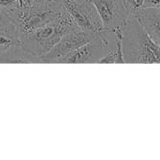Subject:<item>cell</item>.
<instances>
[{
	"mask_svg": "<svg viewBox=\"0 0 160 160\" xmlns=\"http://www.w3.org/2000/svg\"><path fill=\"white\" fill-rule=\"evenodd\" d=\"M122 50L125 64H159L160 44L130 15L122 26Z\"/></svg>",
	"mask_w": 160,
	"mask_h": 160,
	"instance_id": "cell-1",
	"label": "cell"
},
{
	"mask_svg": "<svg viewBox=\"0 0 160 160\" xmlns=\"http://www.w3.org/2000/svg\"><path fill=\"white\" fill-rule=\"evenodd\" d=\"M74 27H77V24L64 8L52 21L28 35L20 37L22 51L38 63L40 56L47 53L68 30Z\"/></svg>",
	"mask_w": 160,
	"mask_h": 160,
	"instance_id": "cell-2",
	"label": "cell"
},
{
	"mask_svg": "<svg viewBox=\"0 0 160 160\" xmlns=\"http://www.w3.org/2000/svg\"><path fill=\"white\" fill-rule=\"evenodd\" d=\"M115 47L114 32L103 29L96 33L88 42L64 57L59 64H98V61Z\"/></svg>",
	"mask_w": 160,
	"mask_h": 160,
	"instance_id": "cell-3",
	"label": "cell"
},
{
	"mask_svg": "<svg viewBox=\"0 0 160 160\" xmlns=\"http://www.w3.org/2000/svg\"><path fill=\"white\" fill-rule=\"evenodd\" d=\"M63 10L64 8L61 5L54 8L34 6L18 7L6 11L11 22L15 25L20 37H22L52 21Z\"/></svg>",
	"mask_w": 160,
	"mask_h": 160,
	"instance_id": "cell-4",
	"label": "cell"
},
{
	"mask_svg": "<svg viewBox=\"0 0 160 160\" xmlns=\"http://www.w3.org/2000/svg\"><path fill=\"white\" fill-rule=\"evenodd\" d=\"M62 5L83 32L95 35L103 30L100 17L91 0H62Z\"/></svg>",
	"mask_w": 160,
	"mask_h": 160,
	"instance_id": "cell-5",
	"label": "cell"
},
{
	"mask_svg": "<svg viewBox=\"0 0 160 160\" xmlns=\"http://www.w3.org/2000/svg\"><path fill=\"white\" fill-rule=\"evenodd\" d=\"M32 63L31 56L22 51L20 35L11 22L0 25V64Z\"/></svg>",
	"mask_w": 160,
	"mask_h": 160,
	"instance_id": "cell-6",
	"label": "cell"
},
{
	"mask_svg": "<svg viewBox=\"0 0 160 160\" xmlns=\"http://www.w3.org/2000/svg\"><path fill=\"white\" fill-rule=\"evenodd\" d=\"M93 36L94 35L83 32L78 26L74 27L68 30L47 53L40 56L38 60V63L59 64L60 61L68 54L88 42Z\"/></svg>",
	"mask_w": 160,
	"mask_h": 160,
	"instance_id": "cell-7",
	"label": "cell"
},
{
	"mask_svg": "<svg viewBox=\"0 0 160 160\" xmlns=\"http://www.w3.org/2000/svg\"><path fill=\"white\" fill-rule=\"evenodd\" d=\"M91 2L100 17L104 30L114 31L122 28L130 16L121 0H91Z\"/></svg>",
	"mask_w": 160,
	"mask_h": 160,
	"instance_id": "cell-8",
	"label": "cell"
},
{
	"mask_svg": "<svg viewBox=\"0 0 160 160\" xmlns=\"http://www.w3.org/2000/svg\"><path fill=\"white\" fill-rule=\"evenodd\" d=\"M132 15L148 36L160 44V8H141Z\"/></svg>",
	"mask_w": 160,
	"mask_h": 160,
	"instance_id": "cell-9",
	"label": "cell"
},
{
	"mask_svg": "<svg viewBox=\"0 0 160 160\" xmlns=\"http://www.w3.org/2000/svg\"><path fill=\"white\" fill-rule=\"evenodd\" d=\"M112 32H114L116 37V47L104 55L98 61V64H125L122 50V28L116 29Z\"/></svg>",
	"mask_w": 160,
	"mask_h": 160,
	"instance_id": "cell-10",
	"label": "cell"
},
{
	"mask_svg": "<svg viewBox=\"0 0 160 160\" xmlns=\"http://www.w3.org/2000/svg\"><path fill=\"white\" fill-rule=\"evenodd\" d=\"M29 6L40 8H54L62 5L60 0H26Z\"/></svg>",
	"mask_w": 160,
	"mask_h": 160,
	"instance_id": "cell-11",
	"label": "cell"
},
{
	"mask_svg": "<svg viewBox=\"0 0 160 160\" xmlns=\"http://www.w3.org/2000/svg\"><path fill=\"white\" fill-rule=\"evenodd\" d=\"M125 8L128 11L130 15L134 14L142 6L143 0H121Z\"/></svg>",
	"mask_w": 160,
	"mask_h": 160,
	"instance_id": "cell-12",
	"label": "cell"
},
{
	"mask_svg": "<svg viewBox=\"0 0 160 160\" xmlns=\"http://www.w3.org/2000/svg\"><path fill=\"white\" fill-rule=\"evenodd\" d=\"M20 6V0H0V8L9 10Z\"/></svg>",
	"mask_w": 160,
	"mask_h": 160,
	"instance_id": "cell-13",
	"label": "cell"
},
{
	"mask_svg": "<svg viewBox=\"0 0 160 160\" xmlns=\"http://www.w3.org/2000/svg\"><path fill=\"white\" fill-rule=\"evenodd\" d=\"M8 23H11V21L8 18V15L7 11L4 8H0V25L8 24Z\"/></svg>",
	"mask_w": 160,
	"mask_h": 160,
	"instance_id": "cell-14",
	"label": "cell"
},
{
	"mask_svg": "<svg viewBox=\"0 0 160 160\" xmlns=\"http://www.w3.org/2000/svg\"><path fill=\"white\" fill-rule=\"evenodd\" d=\"M159 0H143L142 8H160Z\"/></svg>",
	"mask_w": 160,
	"mask_h": 160,
	"instance_id": "cell-15",
	"label": "cell"
},
{
	"mask_svg": "<svg viewBox=\"0 0 160 160\" xmlns=\"http://www.w3.org/2000/svg\"><path fill=\"white\" fill-rule=\"evenodd\" d=\"M60 1H61V2H62V0H60Z\"/></svg>",
	"mask_w": 160,
	"mask_h": 160,
	"instance_id": "cell-16",
	"label": "cell"
}]
</instances>
